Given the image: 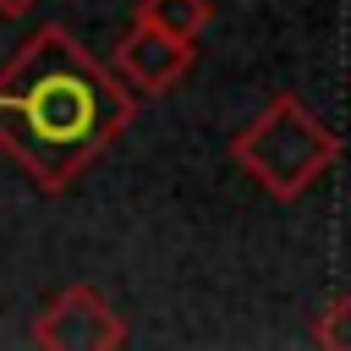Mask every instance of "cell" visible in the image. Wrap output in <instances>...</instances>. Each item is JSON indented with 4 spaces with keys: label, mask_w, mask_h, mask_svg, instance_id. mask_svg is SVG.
<instances>
[{
    "label": "cell",
    "mask_w": 351,
    "mask_h": 351,
    "mask_svg": "<svg viewBox=\"0 0 351 351\" xmlns=\"http://www.w3.org/2000/svg\"><path fill=\"white\" fill-rule=\"evenodd\" d=\"M126 121L132 93L66 27H38L0 71V148L38 192H71Z\"/></svg>",
    "instance_id": "obj_1"
},
{
    "label": "cell",
    "mask_w": 351,
    "mask_h": 351,
    "mask_svg": "<svg viewBox=\"0 0 351 351\" xmlns=\"http://www.w3.org/2000/svg\"><path fill=\"white\" fill-rule=\"evenodd\" d=\"M230 154H236V165H241L269 197L291 203V197H302V192L340 159V137H335L296 93H280V99L263 104L258 121H247V126L236 132Z\"/></svg>",
    "instance_id": "obj_2"
},
{
    "label": "cell",
    "mask_w": 351,
    "mask_h": 351,
    "mask_svg": "<svg viewBox=\"0 0 351 351\" xmlns=\"http://www.w3.org/2000/svg\"><path fill=\"white\" fill-rule=\"evenodd\" d=\"M33 346H44V351H115V346H126V324L104 302L99 285H66L38 313Z\"/></svg>",
    "instance_id": "obj_3"
},
{
    "label": "cell",
    "mask_w": 351,
    "mask_h": 351,
    "mask_svg": "<svg viewBox=\"0 0 351 351\" xmlns=\"http://www.w3.org/2000/svg\"><path fill=\"white\" fill-rule=\"evenodd\" d=\"M192 60H197V49L186 38H176V33L154 27V22H132V33L115 44L110 71L121 77L126 93H165L192 71Z\"/></svg>",
    "instance_id": "obj_4"
},
{
    "label": "cell",
    "mask_w": 351,
    "mask_h": 351,
    "mask_svg": "<svg viewBox=\"0 0 351 351\" xmlns=\"http://www.w3.org/2000/svg\"><path fill=\"white\" fill-rule=\"evenodd\" d=\"M137 22H154V27L197 44V33L208 27V0H143L137 5Z\"/></svg>",
    "instance_id": "obj_5"
},
{
    "label": "cell",
    "mask_w": 351,
    "mask_h": 351,
    "mask_svg": "<svg viewBox=\"0 0 351 351\" xmlns=\"http://www.w3.org/2000/svg\"><path fill=\"white\" fill-rule=\"evenodd\" d=\"M313 340H318L324 351H351V296H335V302L318 313Z\"/></svg>",
    "instance_id": "obj_6"
},
{
    "label": "cell",
    "mask_w": 351,
    "mask_h": 351,
    "mask_svg": "<svg viewBox=\"0 0 351 351\" xmlns=\"http://www.w3.org/2000/svg\"><path fill=\"white\" fill-rule=\"evenodd\" d=\"M33 5H38V0H0V11H5V16H22V11H33Z\"/></svg>",
    "instance_id": "obj_7"
}]
</instances>
